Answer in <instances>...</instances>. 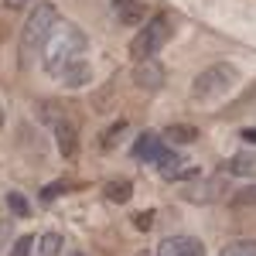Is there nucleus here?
I'll list each match as a JSON object with an SVG mask.
<instances>
[{
	"label": "nucleus",
	"instance_id": "22",
	"mask_svg": "<svg viewBox=\"0 0 256 256\" xmlns=\"http://www.w3.org/2000/svg\"><path fill=\"white\" fill-rule=\"evenodd\" d=\"M242 140H246V144H256V126H246V130H242Z\"/></svg>",
	"mask_w": 256,
	"mask_h": 256
},
{
	"label": "nucleus",
	"instance_id": "21",
	"mask_svg": "<svg viewBox=\"0 0 256 256\" xmlns=\"http://www.w3.org/2000/svg\"><path fill=\"white\" fill-rule=\"evenodd\" d=\"M28 4H31V0H4L7 10H20V7H28Z\"/></svg>",
	"mask_w": 256,
	"mask_h": 256
},
{
	"label": "nucleus",
	"instance_id": "17",
	"mask_svg": "<svg viewBox=\"0 0 256 256\" xmlns=\"http://www.w3.org/2000/svg\"><path fill=\"white\" fill-rule=\"evenodd\" d=\"M218 256H256V239H239V242H229Z\"/></svg>",
	"mask_w": 256,
	"mask_h": 256
},
{
	"label": "nucleus",
	"instance_id": "4",
	"mask_svg": "<svg viewBox=\"0 0 256 256\" xmlns=\"http://www.w3.org/2000/svg\"><path fill=\"white\" fill-rule=\"evenodd\" d=\"M171 31H174V24L168 14H158V18H150L144 28L137 31V38L130 41V58L134 62H147L154 58L160 48L171 41Z\"/></svg>",
	"mask_w": 256,
	"mask_h": 256
},
{
	"label": "nucleus",
	"instance_id": "24",
	"mask_svg": "<svg viewBox=\"0 0 256 256\" xmlns=\"http://www.w3.org/2000/svg\"><path fill=\"white\" fill-rule=\"evenodd\" d=\"M72 256H82V253H72Z\"/></svg>",
	"mask_w": 256,
	"mask_h": 256
},
{
	"label": "nucleus",
	"instance_id": "6",
	"mask_svg": "<svg viewBox=\"0 0 256 256\" xmlns=\"http://www.w3.org/2000/svg\"><path fill=\"white\" fill-rule=\"evenodd\" d=\"M158 256H205V242L195 236H164L158 242Z\"/></svg>",
	"mask_w": 256,
	"mask_h": 256
},
{
	"label": "nucleus",
	"instance_id": "10",
	"mask_svg": "<svg viewBox=\"0 0 256 256\" xmlns=\"http://www.w3.org/2000/svg\"><path fill=\"white\" fill-rule=\"evenodd\" d=\"M158 171H160V178H168V181H181V178L195 174V168L188 164V158H181L174 150H164V158L158 160Z\"/></svg>",
	"mask_w": 256,
	"mask_h": 256
},
{
	"label": "nucleus",
	"instance_id": "3",
	"mask_svg": "<svg viewBox=\"0 0 256 256\" xmlns=\"http://www.w3.org/2000/svg\"><path fill=\"white\" fill-rule=\"evenodd\" d=\"M239 72L236 65H229V62H216V65H208V68H202L192 82V99H202V102H212V99H222L232 86H236Z\"/></svg>",
	"mask_w": 256,
	"mask_h": 256
},
{
	"label": "nucleus",
	"instance_id": "16",
	"mask_svg": "<svg viewBox=\"0 0 256 256\" xmlns=\"http://www.w3.org/2000/svg\"><path fill=\"white\" fill-rule=\"evenodd\" d=\"M7 208H10L14 218H28L31 216V205H28V198L20 195V192H10V195H7Z\"/></svg>",
	"mask_w": 256,
	"mask_h": 256
},
{
	"label": "nucleus",
	"instance_id": "1",
	"mask_svg": "<svg viewBox=\"0 0 256 256\" xmlns=\"http://www.w3.org/2000/svg\"><path fill=\"white\" fill-rule=\"evenodd\" d=\"M86 52H89L86 31H82L79 24H72V20H58L55 31L44 41V48H41V65H44V72L52 79L62 82V76L68 68H76V65L86 62Z\"/></svg>",
	"mask_w": 256,
	"mask_h": 256
},
{
	"label": "nucleus",
	"instance_id": "15",
	"mask_svg": "<svg viewBox=\"0 0 256 256\" xmlns=\"http://www.w3.org/2000/svg\"><path fill=\"white\" fill-rule=\"evenodd\" d=\"M130 195H134L130 181H110V184H106V198H110V202H120V205H123V202H130Z\"/></svg>",
	"mask_w": 256,
	"mask_h": 256
},
{
	"label": "nucleus",
	"instance_id": "14",
	"mask_svg": "<svg viewBox=\"0 0 256 256\" xmlns=\"http://www.w3.org/2000/svg\"><path fill=\"white\" fill-rule=\"evenodd\" d=\"M164 134H168V140H174V144H192V140L198 137V130L188 126V123H174V126H168Z\"/></svg>",
	"mask_w": 256,
	"mask_h": 256
},
{
	"label": "nucleus",
	"instance_id": "19",
	"mask_svg": "<svg viewBox=\"0 0 256 256\" xmlns=\"http://www.w3.org/2000/svg\"><path fill=\"white\" fill-rule=\"evenodd\" d=\"M31 246H34V236H20L18 242H14L10 256H31Z\"/></svg>",
	"mask_w": 256,
	"mask_h": 256
},
{
	"label": "nucleus",
	"instance_id": "8",
	"mask_svg": "<svg viewBox=\"0 0 256 256\" xmlns=\"http://www.w3.org/2000/svg\"><path fill=\"white\" fill-rule=\"evenodd\" d=\"M134 82L137 89H147V92H158L164 86V68H160L158 58H147V62H137V72H134Z\"/></svg>",
	"mask_w": 256,
	"mask_h": 256
},
{
	"label": "nucleus",
	"instance_id": "18",
	"mask_svg": "<svg viewBox=\"0 0 256 256\" xmlns=\"http://www.w3.org/2000/svg\"><path fill=\"white\" fill-rule=\"evenodd\" d=\"M229 205H232V208L256 205V184H253V188H239V192H232V195H229Z\"/></svg>",
	"mask_w": 256,
	"mask_h": 256
},
{
	"label": "nucleus",
	"instance_id": "20",
	"mask_svg": "<svg viewBox=\"0 0 256 256\" xmlns=\"http://www.w3.org/2000/svg\"><path fill=\"white\" fill-rule=\"evenodd\" d=\"M7 239H10V218L0 216V250L7 246Z\"/></svg>",
	"mask_w": 256,
	"mask_h": 256
},
{
	"label": "nucleus",
	"instance_id": "7",
	"mask_svg": "<svg viewBox=\"0 0 256 256\" xmlns=\"http://www.w3.org/2000/svg\"><path fill=\"white\" fill-rule=\"evenodd\" d=\"M184 198H188V202H198V205L218 202V198H226V181H222V178H202L192 188H184Z\"/></svg>",
	"mask_w": 256,
	"mask_h": 256
},
{
	"label": "nucleus",
	"instance_id": "13",
	"mask_svg": "<svg viewBox=\"0 0 256 256\" xmlns=\"http://www.w3.org/2000/svg\"><path fill=\"white\" fill-rule=\"evenodd\" d=\"M120 20H123V24H147V18H144V4H140V0L120 4Z\"/></svg>",
	"mask_w": 256,
	"mask_h": 256
},
{
	"label": "nucleus",
	"instance_id": "23",
	"mask_svg": "<svg viewBox=\"0 0 256 256\" xmlns=\"http://www.w3.org/2000/svg\"><path fill=\"white\" fill-rule=\"evenodd\" d=\"M0 126H4V106H0Z\"/></svg>",
	"mask_w": 256,
	"mask_h": 256
},
{
	"label": "nucleus",
	"instance_id": "5",
	"mask_svg": "<svg viewBox=\"0 0 256 256\" xmlns=\"http://www.w3.org/2000/svg\"><path fill=\"white\" fill-rule=\"evenodd\" d=\"M52 130H55V144H58L62 158L72 160L79 154V126H76V120L72 116H58L52 123Z\"/></svg>",
	"mask_w": 256,
	"mask_h": 256
},
{
	"label": "nucleus",
	"instance_id": "9",
	"mask_svg": "<svg viewBox=\"0 0 256 256\" xmlns=\"http://www.w3.org/2000/svg\"><path fill=\"white\" fill-rule=\"evenodd\" d=\"M164 140L158 137V134H140V140L134 144V160H140V164H158L160 158H164Z\"/></svg>",
	"mask_w": 256,
	"mask_h": 256
},
{
	"label": "nucleus",
	"instance_id": "11",
	"mask_svg": "<svg viewBox=\"0 0 256 256\" xmlns=\"http://www.w3.org/2000/svg\"><path fill=\"white\" fill-rule=\"evenodd\" d=\"M226 174L232 178H256V154H236L226 160Z\"/></svg>",
	"mask_w": 256,
	"mask_h": 256
},
{
	"label": "nucleus",
	"instance_id": "2",
	"mask_svg": "<svg viewBox=\"0 0 256 256\" xmlns=\"http://www.w3.org/2000/svg\"><path fill=\"white\" fill-rule=\"evenodd\" d=\"M55 24H58V10H55V4H48V0H41L38 7L28 14L24 31H20V62H24V65L31 62L34 52L44 48V41L55 31Z\"/></svg>",
	"mask_w": 256,
	"mask_h": 256
},
{
	"label": "nucleus",
	"instance_id": "12",
	"mask_svg": "<svg viewBox=\"0 0 256 256\" xmlns=\"http://www.w3.org/2000/svg\"><path fill=\"white\" fill-rule=\"evenodd\" d=\"M62 253V236L58 232H44V236L34 239L31 246V256H58Z\"/></svg>",
	"mask_w": 256,
	"mask_h": 256
}]
</instances>
